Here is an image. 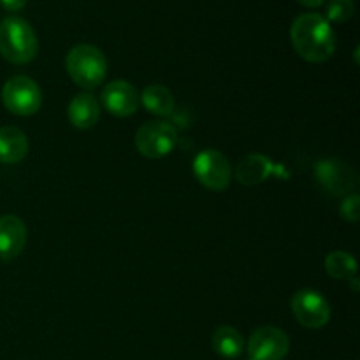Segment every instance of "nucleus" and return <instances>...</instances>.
Listing matches in <instances>:
<instances>
[{
    "mask_svg": "<svg viewBox=\"0 0 360 360\" xmlns=\"http://www.w3.org/2000/svg\"><path fill=\"white\" fill-rule=\"evenodd\" d=\"M290 39L301 58L311 63L327 62L336 51V34L319 13L301 14L290 27Z\"/></svg>",
    "mask_w": 360,
    "mask_h": 360,
    "instance_id": "1",
    "label": "nucleus"
},
{
    "mask_svg": "<svg viewBox=\"0 0 360 360\" xmlns=\"http://www.w3.org/2000/svg\"><path fill=\"white\" fill-rule=\"evenodd\" d=\"M39 53L34 28L23 18L9 16L0 21V55L11 63H30Z\"/></svg>",
    "mask_w": 360,
    "mask_h": 360,
    "instance_id": "2",
    "label": "nucleus"
},
{
    "mask_svg": "<svg viewBox=\"0 0 360 360\" xmlns=\"http://www.w3.org/2000/svg\"><path fill=\"white\" fill-rule=\"evenodd\" d=\"M67 72L77 86L84 90L97 88L104 83L108 74V60L104 53L94 44H77L65 58Z\"/></svg>",
    "mask_w": 360,
    "mask_h": 360,
    "instance_id": "3",
    "label": "nucleus"
},
{
    "mask_svg": "<svg viewBox=\"0 0 360 360\" xmlns=\"http://www.w3.org/2000/svg\"><path fill=\"white\" fill-rule=\"evenodd\" d=\"M2 102L7 111L16 116H32L41 109L42 94L34 79L14 76L2 88Z\"/></svg>",
    "mask_w": 360,
    "mask_h": 360,
    "instance_id": "4",
    "label": "nucleus"
},
{
    "mask_svg": "<svg viewBox=\"0 0 360 360\" xmlns=\"http://www.w3.org/2000/svg\"><path fill=\"white\" fill-rule=\"evenodd\" d=\"M178 144V130L167 122H148L136 134V148L146 158H164Z\"/></svg>",
    "mask_w": 360,
    "mask_h": 360,
    "instance_id": "5",
    "label": "nucleus"
},
{
    "mask_svg": "<svg viewBox=\"0 0 360 360\" xmlns=\"http://www.w3.org/2000/svg\"><path fill=\"white\" fill-rule=\"evenodd\" d=\"M193 174L207 190L221 192L232 181V167L221 151L204 150L193 158Z\"/></svg>",
    "mask_w": 360,
    "mask_h": 360,
    "instance_id": "6",
    "label": "nucleus"
},
{
    "mask_svg": "<svg viewBox=\"0 0 360 360\" xmlns=\"http://www.w3.org/2000/svg\"><path fill=\"white\" fill-rule=\"evenodd\" d=\"M290 308L295 320L308 329H322L330 320V304L320 292L311 288L295 292Z\"/></svg>",
    "mask_w": 360,
    "mask_h": 360,
    "instance_id": "7",
    "label": "nucleus"
},
{
    "mask_svg": "<svg viewBox=\"0 0 360 360\" xmlns=\"http://www.w3.org/2000/svg\"><path fill=\"white\" fill-rule=\"evenodd\" d=\"M288 352L290 340L287 333L278 327H260L248 340V354L252 360H283Z\"/></svg>",
    "mask_w": 360,
    "mask_h": 360,
    "instance_id": "8",
    "label": "nucleus"
},
{
    "mask_svg": "<svg viewBox=\"0 0 360 360\" xmlns=\"http://www.w3.org/2000/svg\"><path fill=\"white\" fill-rule=\"evenodd\" d=\"M315 176L320 185L334 195H347L357 185L354 169L340 160H320L315 165Z\"/></svg>",
    "mask_w": 360,
    "mask_h": 360,
    "instance_id": "9",
    "label": "nucleus"
},
{
    "mask_svg": "<svg viewBox=\"0 0 360 360\" xmlns=\"http://www.w3.org/2000/svg\"><path fill=\"white\" fill-rule=\"evenodd\" d=\"M102 105L111 112L112 116L127 118L137 111L139 105V94L136 86L125 79H116L108 83L102 90Z\"/></svg>",
    "mask_w": 360,
    "mask_h": 360,
    "instance_id": "10",
    "label": "nucleus"
},
{
    "mask_svg": "<svg viewBox=\"0 0 360 360\" xmlns=\"http://www.w3.org/2000/svg\"><path fill=\"white\" fill-rule=\"evenodd\" d=\"M27 246V227L14 214L0 217V259L14 260Z\"/></svg>",
    "mask_w": 360,
    "mask_h": 360,
    "instance_id": "11",
    "label": "nucleus"
},
{
    "mask_svg": "<svg viewBox=\"0 0 360 360\" xmlns=\"http://www.w3.org/2000/svg\"><path fill=\"white\" fill-rule=\"evenodd\" d=\"M280 171L281 167H276V164L271 158H267L266 155L252 153L239 162L234 174L241 185L252 186L264 183L269 176L278 174Z\"/></svg>",
    "mask_w": 360,
    "mask_h": 360,
    "instance_id": "12",
    "label": "nucleus"
},
{
    "mask_svg": "<svg viewBox=\"0 0 360 360\" xmlns=\"http://www.w3.org/2000/svg\"><path fill=\"white\" fill-rule=\"evenodd\" d=\"M28 153L27 134L14 125L0 127V162L14 165Z\"/></svg>",
    "mask_w": 360,
    "mask_h": 360,
    "instance_id": "13",
    "label": "nucleus"
},
{
    "mask_svg": "<svg viewBox=\"0 0 360 360\" xmlns=\"http://www.w3.org/2000/svg\"><path fill=\"white\" fill-rule=\"evenodd\" d=\"M101 118V104L91 94H77L69 104V120L79 130L91 129Z\"/></svg>",
    "mask_w": 360,
    "mask_h": 360,
    "instance_id": "14",
    "label": "nucleus"
},
{
    "mask_svg": "<svg viewBox=\"0 0 360 360\" xmlns=\"http://www.w3.org/2000/svg\"><path fill=\"white\" fill-rule=\"evenodd\" d=\"M245 338L238 329L221 326L213 334V348L224 359H238L245 352Z\"/></svg>",
    "mask_w": 360,
    "mask_h": 360,
    "instance_id": "15",
    "label": "nucleus"
},
{
    "mask_svg": "<svg viewBox=\"0 0 360 360\" xmlns=\"http://www.w3.org/2000/svg\"><path fill=\"white\" fill-rule=\"evenodd\" d=\"M141 102L148 111L157 116H169L174 111V97L164 84H150L144 88Z\"/></svg>",
    "mask_w": 360,
    "mask_h": 360,
    "instance_id": "16",
    "label": "nucleus"
},
{
    "mask_svg": "<svg viewBox=\"0 0 360 360\" xmlns=\"http://www.w3.org/2000/svg\"><path fill=\"white\" fill-rule=\"evenodd\" d=\"M326 271L338 281H350L357 274V260L347 252H333L326 259Z\"/></svg>",
    "mask_w": 360,
    "mask_h": 360,
    "instance_id": "17",
    "label": "nucleus"
},
{
    "mask_svg": "<svg viewBox=\"0 0 360 360\" xmlns=\"http://www.w3.org/2000/svg\"><path fill=\"white\" fill-rule=\"evenodd\" d=\"M355 13L354 0H329L327 4V18L329 23H345Z\"/></svg>",
    "mask_w": 360,
    "mask_h": 360,
    "instance_id": "18",
    "label": "nucleus"
},
{
    "mask_svg": "<svg viewBox=\"0 0 360 360\" xmlns=\"http://www.w3.org/2000/svg\"><path fill=\"white\" fill-rule=\"evenodd\" d=\"M340 213L345 220H348L350 224H355L360 217V197L357 193H350L343 199L340 207Z\"/></svg>",
    "mask_w": 360,
    "mask_h": 360,
    "instance_id": "19",
    "label": "nucleus"
},
{
    "mask_svg": "<svg viewBox=\"0 0 360 360\" xmlns=\"http://www.w3.org/2000/svg\"><path fill=\"white\" fill-rule=\"evenodd\" d=\"M0 4H2L4 9L7 11H20L23 9L27 0H0Z\"/></svg>",
    "mask_w": 360,
    "mask_h": 360,
    "instance_id": "20",
    "label": "nucleus"
},
{
    "mask_svg": "<svg viewBox=\"0 0 360 360\" xmlns=\"http://www.w3.org/2000/svg\"><path fill=\"white\" fill-rule=\"evenodd\" d=\"M299 2L306 7H319V6H322L323 0H299Z\"/></svg>",
    "mask_w": 360,
    "mask_h": 360,
    "instance_id": "21",
    "label": "nucleus"
},
{
    "mask_svg": "<svg viewBox=\"0 0 360 360\" xmlns=\"http://www.w3.org/2000/svg\"><path fill=\"white\" fill-rule=\"evenodd\" d=\"M352 287H354V290L357 292L359 290V283H357V278H352Z\"/></svg>",
    "mask_w": 360,
    "mask_h": 360,
    "instance_id": "22",
    "label": "nucleus"
},
{
    "mask_svg": "<svg viewBox=\"0 0 360 360\" xmlns=\"http://www.w3.org/2000/svg\"><path fill=\"white\" fill-rule=\"evenodd\" d=\"M248 360H252V359H248Z\"/></svg>",
    "mask_w": 360,
    "mask_h": 360,
    "instance_id": "23",
    "label": "nucleus"
}]
</instances>
